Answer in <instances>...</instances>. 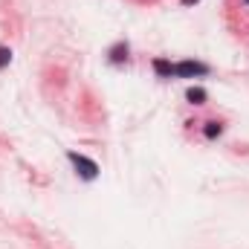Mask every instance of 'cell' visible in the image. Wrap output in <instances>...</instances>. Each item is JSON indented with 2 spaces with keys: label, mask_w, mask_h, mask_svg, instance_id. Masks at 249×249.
Masks as SVG:
<instances>
[{
  "label": "cell",
  "mask_w": 249,
  "mask_h": 249,
  "mask_svg": "<svg viewBox=\"0 0 249 249\" xmlns=\"http://www.w3.org/2000/svg\"><path fill=\"white\" fill-rule=\"evenodd\" d=\"M67 160L72 162V168H75V174H78L81 180L93 183V180L99 177V162H96V160H90V157H84V154H75V151H70Z\"/></svg>",
  "instance_id": "cell-1"
},
{
  "label": "cell",
  "mask_w": 249,
  "mask_h": 249,
  "mask_svg": "<svg viewBox=\"0 0 249 249\" xmlns=\"http://www.w3.org/2000/svg\"><path fill=\"white\" fill-rule=\"evenodd\" d=\"M171 75H177V78H200V75H209V64L186 58V61H177L171 67Z\"/></svg>",
  "instance_id": "cell-2"
},
{
  "label": "cell",
  "mask_w": 249,
  "mask_h": 249,
  "mask_svg": "<svg viewBox=\"0 0 249 249\" xmlns=\"http://www.w3.org/2000/svg\"><path fill=\"white\" fill-rule=\"evenodd\" d=\"M122 61H127V44L119 41L116 47H110V64H122Z\"/></svg>",
  "instance_id": "cell-3"
},
{
  "label": "cell",
  "mask_w": 249,
  "mask_h": 249,
  "mask_svg": "<svg viewBox=\"0 0 249 249\" xmlns=\"http://www.w3.org/2000/svg\"><path fill=\"white\" fill-rule=\"evenodd\" d=\"M186 99L191 102V105H203V102H206V90H203V87H188Z\"/></svg>",
  "instance_id": "cell-4"
},
{
  "label": "cell",
  "mask_w": 249,
  "mask_h": 249,
  "mask_svg": "<svg viewBox=\"0 0 249 249\" xmlns=\"http://www.w3.org/2000/svg\"><path fill=\"white\" fill-rule=\"evenodd\" d=\"M171 67H174V64L165 61V58H154V70H157V75H162V78H171Z\"/></svg>",
  "instance_id": "cell-5"
},
{
  "label": "cell",
  "mask_w": 249,
  "mask_h": 249,
  "mask_svg": "<svg viewBox=\"0 0 249 249\" xmlns=\"http://www.w3.org/2000/svg\"><path fill=\"white\" fill-rule=\"evenodd\" d=\"M203 133H206V139H214V136H220V133H223V124H220V122H206Z\"/></svg>",
  "instance_id": "cell-6"
},
{
  "label": "cell",
  "mask_w": 249,
  "mask_h": 249,
  "mask_svg": "<svg viewBox=\"0 0 249 249\" xmlns=\"http://www.w3.org/2000/svg\"><path fill=\"white\" fill-rule=\"evenodd\" d=\"M9 64H12V50L9 47H0V70L9 67Z\"/></svg>",
  "instance_id": "cell-7"
},
{
  "label": "cell",
  "mask_w": 249,
  "mask_h": 249,
  "mask_svg": "<svg viewBox=\"0 0 249 249\" xmlns=\"http://www.w3.org/2000/svg\"><path fill=\"white\" fill-rule=\"evenodd\" d=\"M180 3H183V6H191V3H197V0H180Z\"/></svg>",
  "instance_id": "cell-8"
},
{
  "label": "cell",
  "mask_w": 249,
  "mask_h": 249,
  "mask_svg": "<svg viewBox=\"0 0 249 249\" xmlns=\"http://www.w3.org/2000/svg\"><path fill=\"white\" fill-rule=\"evenodd\" d=\"M244 3H247V6H249V0H244Z\"/></svg>",
  "instance_id": "cell-9"
}]
</instances>
